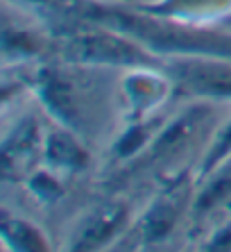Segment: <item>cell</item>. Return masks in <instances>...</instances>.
Returning <instances> with one entry per match:
<instances>
[{
    "mask_svg": "<svg viewBox=\"0 0 231 252\" xmlns=\"http://www.w3.org/2000/svg\"><path fill=\"white\" fill-rule=\"evenodd\" d=\"M87 18L100 25L136 39L154 53L195 55V57H222L231 62V36L200 30L181 23H168L161 16H141L134 12H120L109 7H88Z\"/></svg>",
    "mask_w": 231,
    "mask_h": 252,
    "instance_id": "cell-1",
    "label": "cell"
},
{
    "mask_svg": "<svg viewBox=\"0 0 231 252\" xmlns=\"http://www.w3.org/2000/svg\"><path fill=\"white\" fill-rule=\"evenodd\" d=\"M64 55L70 62H88V64H111V66H152V57L139 48L129 36L109 28L82 32L66 41Z\"/></svg>",
    "mask_w": 231,
    "mask_h": 252,
    "instance_id": "cell-2",
    "label": "cell"
},
{
    "mask_svg": "<svg viewBox=\"0 0 231 252\" xmlns=\"http://www.w3.org/2000/svg\"><path fill=\"white\" fill-rule=\"evenodd\" d=\"M229 193H231V164L227 166L213 182H211V187L200 195V200H197V211L211 209V207L218 205L220 200H225Z\"/></svg>",
    "mask_w": 231,
    "mask_h": 252,
    "instance_id": "cell-9",
    "label": "cell"
},
{
    "mask_svg": "<svg viewBox=\"0 0 231 252\" xmlns=\"http://www.w3.org/2000/svg\"><path fill=\"white\" fill-rule=\"evenodd\" d=\"M5 229V239L12 243L14 248H21V250H46V243H43V236L36 232L34 227H29L23 220H7L2 225Z\"/></svg>",
    "mask_w": 231,
    "mask_h": 252,
    "instance_id": "cell-8",
    "label": "cell"
},
{
    "mask_svg": "<svg viewBox=\"0 0 231 252\" xmlns=\"http://www.w3.org/2000/svg\"><path fill=\"white\" fill-rule=\"evenodd\" d=\"M41 98L48 105L55 116L59 121H64L70 127L80 125V107H77V98H75V89L68 80H64L57 73H43L41 75V84H39Z\"/></svg>",
    "mask_w": 231,
    "mask_h": 252,
    "instance_id": "cell-5",
    "label": "cell"
},
{
    "mask_svg": "<svg viewBox=\"0 0 231 252\" xmlns=\"http://www.w3.org/2000/svg\"><path fill=\"white\" fill-rule=\"evenodd\" d=\"M229 153H231V121H229V125L222 129V134L218 136V141L213 143V148L208 150L206 159H204V168H202L204 175H206V173H211V170H213Z\"/></svg>",
    "mask_w": 231,
    "mask_h": 252,
    "instance_id": "cell-10",
    "label": "cell"
},
{
    "mask_svg": "<svg viewBox=\"0 0 231 252\" xmlns=\"http://www.w3.org/2000/svg\"><path fill=\"white\" fill-rule=\"evenodd\" d=\"M125 216H127V211L122 209V207H111V209H107V211L95 214V216L80 229V234H77L73 248H75V250L98 248L100 243H104L109 236H114V232L122 225Z\"/></svg>",
    "mask_w": 231,
    "mask_h": 252,
    "instance_id": "cell-6",
    "label": "cell"
},
{
    "mask_svg": "<svg viewBox=\"0 0 231 252\" xmlns=\"http://www.w3.org/2000/svg\"><path fill=\"white\" fill-rule=\"evenodd\" d=\"M218 243H213V248H231V234H225L220 236V239H215Z\"/></svg>",
    "mask_w": 231,
    "mask_h": 252,
    "instance_id": "cell-11",
    "label": "cell"
},
{
    "mask_svg": "<svg viewBox=\"0 0 231 252\" xmlns=\"http://www.w3.org/2000/svg\"><path fill=\"white\" fill-rule=\"evenodd\" d=\"M166 70L181 89L197 95L231 98V64L227 59H179L168 64Z\"/></svg>",
    "mask_w": 231,
    "mask_h": 252,
    "instance_id": "cell-3",
    "label": "cell"
},
{
    "mask_svg": "<svg viewBox=\"0 0 231 252\" xmlns=\"http://www.w3.org/2000/svg\"><path fill=\"white\" fill-rule=\"evenodd\" d=\"M46 155H48V161L52 166H57V168L80 170L82 166L87 164V155L80 148V143L70 134H66V132H55L48 139Z\"/></svg>",
    "mask_w": 231,
    "mask_h": 252,
    "instance_id": "cell-7",
    "label": "cell"
},
{
    "mask_svg": "<svg viewBox=\"0 0 231 252\" xmlns=\"http://www.w3.org/2000/svg\"><path fill=\"white\" fill-rule=\"evenodd\" d=\"M188 195V184L186 180H177L174 184L166 189L161 198L156 200L147 216L143 218V241L145 243H156L168 236V232L174 227L177 218L181 214V207Z\"/></svg>",
    "mask_w": 231,
    "mask_h": 252,
    "instance_id": "cell-4",
    "label": "cell"
}]
</instances>
